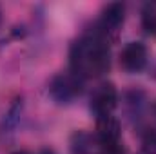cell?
<instances>
[{
    "label": "cell",
    "mask_w": 156,
    "mask_h": 154,
    "mask_svg": "<svg viewBox=\"0 0 156 154\" xmlns=\"http://www.w3.org/2000/svg\"><path fill=\"white\" fill-rule=\"evenodd\" d=\"M71 71L78 78L100 76L109 69V47L102 31L78 38L69 51Z\"/></svg>",
    "instance_id": "obj_1"
},
{
    "label": "cell",
    "mask_w": 156,
    "mask_h": 154,
    "mask_svg": "<svg viewBox=\"0 0 156 154\" xmlns=\"http://www.w3.org/2000/svg\"><path fill=\"white\" fill-rule=\"evenodd\" d=\"M80 93H82V80L73 73H69V75L62 73V75L55 76L49 83V94L58 103L75 100Z\"/></svg>",
    "instance_id": "obj_2"
},
{
    "label": "cell",
    "mask_w": 156,
    "mask_h": 154,
    "mask_svg": "<svg viewBox=\"0 0 156 154\" xmlns=\"http://www.w3.org/2000/svg\"><path fill=\"white\" fill-rule=\"evenodd\" d=\"M118 102V93L113 83H102L91 96V109L100 116H109Z\"/></svg>",
    "instance_id": "obj_3"
},
{
    "label": "cell",
    "mask_w": 156,
    "mask_h": 154,
    "mask_svg": "<svg viewBox=\"0 0 156 154\" xmlns=\"http://www.w3.org/2000/svg\"><path fill=\"white\" fill-rule=\"evenodd\" d=\"M120 64L125 71H142L147 64V47L142 42H129L120 53Z\"/></svg>",
    "instance_id": "obj_4"
},
{
    "label": "cell",
    "mask_w": 156,
    "mask_h": 154,
    "mask_svg": "<svg viewBox=\"0 0 156 154\" xmlns=\"http://www.w3.org/2000/svg\"><path fill=\"white\" fill-rule=\"evenodd\" d=\"M98 140L102 145H115L120 143V123L113 116H100L96 121Z\"/></svg>",
    "instance_id": "obj_5"
},
{
    "label": "cell",
    "mask_w": 156,
    "mask_h": 154,
    "mask_svg": "<svg viewBox=\"0 0 156 154\" xmlns=\"http://www.w3.org/2000/svg\"><path fill=\"white\" fill-rule=\"evenodd\" d=\"M123 13H125V5L115 2V4H109L105 9H104V15H102V33H109V31H116L118 27L122 26L123 22Z\"/></svg>",
    "instance_id": "obj_6"
},
{
    "label": "cell",
    "mask_w": 156,
    "mask_h": 154,
    "mask_svg": "<svg viewBox=\"0 0 156 154\" xmlns=\"http://www.w3.org/2000/svg\"><path fill=\"white\" fill-rule=\"evenodd\" d=\"M91 136L83 131H76L71 136V154H91L93 145H91Z\"/></svg>",
    "instance_id": "obj_7"
},
{
    "label": "cell",
    "mask_w": 156,
    "mask_h": 154,
    "mask_svg": "<svg viewBox=\"0 0 156 154\" xmlns=\"http://www.w3.org/2000/svg\"><path fill=\"white\" fill-rule=\"evenodd\" d=\"M144 27L156 33V4H147L144 9Z\"/></svg>",
    "instance_id": "obj_8"
},
{
    "label": "cell",
    "mask_w": 156,
    "mask_h": 154,
    "mask_svg": "<svg viewBox=\"0 0 156 154\" xmlns=\"http://www.w3.org/2000/svg\"><path fill=\"white\" fill-rule=\"evenodd\" d=\"M145 147H151V151H156V132L147 134V138H145Z\"/></svg>",
    "instance_id": "obj_9"
},
{
    "label": "cell",
    "mask_w": 156,
    "mask_h": 154,
    "mask_svg": "<svg viewBox=\"0 0 156 154\" xmlns=\"http://www.w3.org/2000/svg\"><path fill=\"white\" fill-rule=\"evenodd\" d=\"M15 154H27V152H24V151H18V152H15Z\"/></svg>",
    "instance_id": "obj_10"
}]
</instances>
